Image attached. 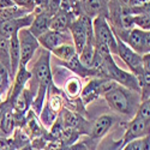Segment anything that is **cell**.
<instances>
[{
	"instance_id": "cell-1",
	"label": "cell",
	"mask_w": 150,
	"mask_h": 150,
	"mask_svg": "<svg viewBox=\"0 0 150 150\" xmlns=\"http://www.w3.org/2000/svg\"><path fill=\"white\" fill-rule=\"evenodd\" d=\"M138 94L131 91L124 86L117 84L113 89L107 91L103 96L107 103L118 113L124 115H134L138 108Z\"/></svg>"
},
{
	"instance_id": "cell-2",
	"label": "cell",
	"mask_w": 150,
	"mask_h": 150,
	"mask_svg": "<svg viewBox=\"0 0 150 150\" xmlns=\"http://www.w3.org/2000/svg\"><path fill=\"white\" fill-rule=\"evenodd\" d=\"M105 71H106V77L108 79L114 81L117 84L124 86V88H126L131 91H136V93L141 91L139 82L137 79V77L132 72H127L120 69L115 64L113 55L105 59Z\"/></svg>"
},
{
	"instance_id": "cell-3",
	"label": "cell",
	"mask_w": 150,
	"mask_h": 150,
	"mask_svg": "<svg viewBox=\"0 0 150 150\" xmlns=\"http://www.w3.org/2000/svg\"><path fill=\"white\" fill-rule=\"evenodd\" d=\"M115 37L126 43L133 52L139 55L149 54L150 52V33L146 30H142L138 28H132L131 30L124 31L119 30V33L113 31Z\"/></svg>"
},
{
	"instance_id": "cell-4",
	"label": "cell",
	"mask_w": 150,
	"mask_h": 150,
	"mask_svg": "<svg viewBox=\"0 0 150 150\" xmlns=\"http://www.w3.org/2000/svg\"><path fill=\"white\" fill-rule=\"evenodd\" d=\"M93 34L95 42L105 45L109 49L112 55L117 54V37L106 17L98 16L93 19Z\"/></svg>"
},
{
	"instance_id": "cell-5",
	"label": "cell",
	"mask_w": 150,
	"mask_h": 150,
	"mask_svg": "<svg viewBox=\"0 0 150 150\" xmlns=\"http://www.w3.org/2000/svg\"><path fill=\"white\" fill-rule=\"evenodd\" d=\"M117 54L122 59L125 64L129 66L130 71L137 77V79L141 76H143L144 73H149V72H144V70H143L142 55L133 52L126 43H124L118 37H117Z\"/></svg>"
},
{
	"instance_id": "cell-6",
	"label": "cell",
	"mask_w": 150,
	"mask_h": 150,
	"mask_svg": "<svg viewBox=\"0 0 150 150\" xmlns=\"http://www.w3.org/2000/svg\"><path fill=\"white\" fill-rule=\"evenodd\" d=\"M31 76L36 79L39 85H46L49 86L53 84V77H52V70H51V52L43 49L41 52V55L39 57L37 61L33 67Z\"/></svg>"
},
{
	"instance_id": "cell-7",
	"label": "cell",
	"mask_w": 150,
	"mask_h": 150,
	"mask_svg": "<svg viewBox=\"0 0 150 150\" xmlns=\"http://www.w3.org/2000/svg\"><path fill=\"white\" fill-rule=\"evenodd\" d=\"M149 120L150 119H145L138 114H134L132 120L127 125V129L124 133V137L120 139L121 141L120 149L131 141L141 139V138H144V137L149 136V126H150Z\"/></svg>"
},
{
	"instance_id": "cell-8",
	"label": "cell",
	"mask_w": 150,
	"mask_h": 150,
	"mask_svg": "<svg viewBox=\"0 0 150 150\" xmlns=\"http://www.w3.org/2000/svg\"><path fill=\"white\" fill-rule=\"evenodd\" d=\"M18 42H19V49H21V64L28 66V62L34 57L35 52L37 51L40 43L36 37L30 33L29 28H24L17 33Z\"/></svg>"
},
{
	"instance_id": "cell-9",
	"label": "cell",
	"mask_w": 150,
	"mask_h": 150,
	"mask_svg": "<svg viewBox=\"0 0 150 150\" xmlns=\"http://www.w3.org/2000/svg\"><path fill=\"white\" fill-rule=\"evenodd\" d=\"M35 13L30 12V13L19 17V18H12L7 21H3L0 23V35H3L6 39H10L12 35L17 34L19 30L24 28H29L34 21Z\"/></svg>"
},
{
	"instance_id": "cell-10",
	"label": "cell",
	"mask_w": 150,
	"mask_h": 150,
	"mask_svg": "<svg viewBox=\"0 0 150 150\" xmlns=\"http://www.w3.org/2000/svg\"><path fill=\"white\" fill-rule=\"evenodd\" d=\"M69 34H70V31L60 33V31H54V30L49 29L43 35H41L39 39H37V41H39L40 45H42L45 47V49L51 52L60 45L72 43V37Z\"/></svg>"
},
{
	"instance_id": "cell-11",
	"label": "cell",
	"mask_w": 150,
	"mask_h": 150,
	"mask_svg": "<svg viewBox=\"0 0 150 150\" xmlns=\"http://www.w3.org/2000/svg\"><path fill=\"white\" fill-rule=\"evenodd\" d=\"M115 121H117V118L113 114H103L101 117H98L90 129V133H89L90 139L98 143L112 129Z\"/></svg>"
},
{
	"instance_id": "cell-12",
	"label": "cell",
	"mask_w": 150,
	"mask_h": 150,
	"mask_svg": "<svg viewBox=\"0 0 150 150\" xmlns=\"http://www.w3.org/2000/svg\"><path fill=\"white\" fill-rule=\"evenodd\" d=\"M1 107V113H0V132L1 137H11L16 129L15 122V112L12 109V106L6 101V103Z\"/></svg>"
},
{
	"instance_id": "cell-13",
	"label": "cell",
	"mask_w": 150,
	"mask_h": 150,
	"mask_svg": "<svg viewBox=\"0 0 150 150\" xmlns=\"http://www.w3.org/2000/svg\"><path fill=\"white\" fill-rule=\"evenodd\" d=\"M109 3L110 0H83V10L85 16L89 18L103 16L107 18L109 15Z\"/></svg>"
},
{
	"instance_id": "cell-14",
	"label": "cell",
	"mask_w": 150,
	"mask_h": 150,
	"mask_svg": "<svg viewBox=\"0 0 150 150\" xmlns=\"http://www.w3.org/2000/svg\"><path fill=\"white\" fill-rule=\"evenodd\" d=\"M15 81H13V88H12V91L8 95V101L11 102L19 93H22L24 89H25V85L27 83L33 78L31 76V72L28 70V66H24V65H19L16 74H15Z\"/></svg>"
},
{
	"instance_id": "cell-15",
	"label": "cell",
	"mask_w": 150,
	"mask_h": 150,
	"mask_svg": "<svg viewBox=\"0 0 150 150\" xmlns=\"http://www.w3.org/2000/svg\"><path fill=\"white\" fill-rule=\"evenodd\" d=\"M74 21L73 13L64 10H59L57 13L51 18L49 22V29L54 31H60L65 33L69 31V27L71 25V23Z\"/></svg>"
},
{
	"instance_id": "cell-16",
	"label": "cell",
	"mask_w": 150,
	"mask_h": 150,
	"mask_svg": "<svg viewBox=\"0 0 150 150\" xmlns=\"http://www.w3.org/2000/svg\"><path fill=\"white\" fill-rule=\"evenodd\" d=\"M103 78H94L86 83L81 91L79 98L83 105H88L101 95V83Z\"/></svg>"
},
{
	"instance_id": "cell-17",
	"label": "cell",
	"mask_w": 150,
	"mask_h": 150,
	"mask_svg": "<svg viewBox=\"0 0 150 150\" xmlns=\"http://www.w3.org/2000/svg\"><path fill=\"white\" fill-rule=\"evenodd\" d=\"M35 97V94H33L30 90L24 89L22 93H19L11 102H8L12 106L15 113L19 114H27V112L30 109L31 102Z\"/></svg>"
},
{
	"instance_id": "cell-18",
	"label": "cell",
	"mask_w": 150,
	"mask_h": 150,
	"mask_svg": "<svg viewBox=\"0 0 150 150\" xmlns=\"http://www.w3.org/2000/svg\"><path fill=\"white\" fill-rule=\"evenodd\" d=\"M8 55H10V76L13 78L21 64V49L17 34L8 39Z\"/></svg>"
},
{
	"instance_id": "cell-19",
	"label": "cell",
	"mask_w": 150,
	"mask_h": 150,
	"mask_svg": "<svg viewBox=\"0 0 150 150\" xmlns=\"http://www.w3.org/2000/svg\"><path fill=\"white\" fill-rule=\"evenodd\" d=\"M51 18H52V16L49 15L47 11H41L37 15H35L31 25L29 27V30L36 39H39L41 35H43L46 31L49 30V22H51Z\"/></svg>"
},
{
	"instance_id": "cell-20",
	"label": "cell",
	"mask_w": 150,
	"mask_h": 150,
	"mask_svg": "<svg viewBox=\"0 0 150 150\" xmlns=\"http://www.w3.org/2000/svg\"><path fill=\"white\" fill-rule=\"evenodd\" d=\"M61 65L65 66L67 70L72 71L73 73H76L77 77L85 78V77H94V76H97V74H96L93 70L86 69L85 66L82 65V62H81L79 59H78V55H76V57L72 58V59L69 60V61H64Z\"/></svg>"
},
{
	"instance_id": "cell-21",
	"label": "cell",
	"mask_w": 150,
	"mask_h": 150,
	"mask_svg": "<svg viewBox=\"0 0 150 150\" xmlns=\"http://www.w3.org/2000/svg\"><path fill=\"white\" fill-rule=\"evenodd\" d=\"M82 89H83L82 81L77 76L69 77L64 82V93L70 98H77V97H79Z\"/></svg>"
},
{
	"instance_id": "cell-22",
	"label": "cell",
	"mask_w": 150,
	"mask_h": 150,
	"mask_svg": "<svg viewBox=\"0 0 150 150\" xmlns=\"http://www.w3.org/2000/svg\"><path fill=\"white\" fill-rule=\"evenodd\" d=\"M51 53H53L57 58H59L62 62L64 61H69L72 58H74L77 54L76 52V48H74L73 43H64V45H60L57 48H54L53 51H51Z\"/></svg>"
},
{
	"instance_id": "cell-23",
	"label": "cell",
	"mask_w": 150,
	"mask_h": 150,
	"mask_svg": "<svg viewBox=\"0 0 150 150\" xmlns=\"http://www.w3.org/2000/svg\"><path fill=\"white\" fill-rule=\"evenodd\" d=\"M11 138H12V141H13V144H15L17 150H21L22 148L29 145L30 142H31L28 133L22 127H16L13 133H12V136H11Z\"/></svg>"
},
{
	"instance_id": "cell-24",
	"label": "cell",
	"mask_w": 150,
	"mask_h": 150,
	"mask_svg": "<svg viewBox=\"0 0 150 150\" xmlns=\"http://www.w3.org/2000/svg\"><path fill=\"white\" fill-rule=\"evenodd\" d=\"M47 106L53 112H55L57 114H59V112L61 110V107H62V96L59 93L52 91V94L48 95Z\"/></svg>"
},
{
	"instance_id": "cell-25",
	"label": "cell",
	"mask_w": 150,
	"mask_h": 150,
	"mask_svg": "<svg viewBox=\"0 0 150 150\" xmlns=\"http://www.w3.org/2000/svg\"><path fill=\"white\" fill-rule=\"evenodd\" d=\"M133 27L138 28L142 30L149 31L150 29V18L149 13H143V15H136L133 16Z\"/></svg>"
},
{
	"instance_id": "cell-26",
	"label": "cell",
	"mask_w": 150,
	"mask_h": 150,
	"mask_svg": "<svg viewBox=\"0 0 150 150\" xmlns=\"http://www.w3.org/2000/svg\"><path fill=\"white\" fill-rule=\"evenodd\" d=\"M120 144H121V141L105 138L98 142L95 150H120Z\"/></svg>"
},
{
	"instance_id": "cell-27",
	"label": "cell",
	"mask_w": 150,
	"mask_h": 150,
	"mask_svg": "<svg viewBox=\"0 0 150 150\" xmlns=\"http://www.w3.org/2000/svg\"><path fill=\"white\" fill-rule=\"evenodd\" d=\"M146 137H148V136H146ZM146 137H144V138H141V139L131 141V142H129V143L125 144L120 150H143Z\"/></svg>"
},
{
	"instance_id": "cell-28",
	"label": "cell",
	"mask_w": 150,
	"mask_h": 150,
	"mask_svg": "<svg viewBox=\"0 0 150 150\" xmlns=\"http://www.w3.org/2000/svg\"><path fill=\"white\" fill-rule=\"evenodd\" d=\"M67 146L60 139H57V141H48L45 146V150H65Z\"/></svg>"
},
{
	"instance_id": "cell-29",
	"label": "cell",
	"mask_w": 150,
	"mask_h": 150,
	"mask_svg": "<svg viewBox=\"0 0 150 150\" xmlns=\"http://www.w3.org/2000/svg\"><path fill=\"white\" fill-rule=\"evenodd\" d=\"M150 0H129L127 6L130 8H142L145 6H149Z\"/></svg>"
},
{
	"instance_id": "cell-30",
	"label": "cell",
	"mask_w": 150,
	"mask_h": 150,
	"mask_svg": "<svg viewBox=\"0 0 150 150\" xmlns=\"http://www.w3.org/2000/svg\"><path fill=\"white\" fill-rule=\"evenodd\" d=\"M21 150H36V149H34V148H33V146H31V145L29 144V145H27V146H24V148H22Z\"/></svg>"
},
{
	"instance_id": "cell-31",
	"label": "cell",
	"mask_w": 150,
	"mask_h": 150,
	"mask_svg": "<svg viewBox=\"0 0 150 150\" xmlns=\"http://www.w3.org/2000/svg\"><path fill=\"white\" fill-rule=\"evenodd\" d=\"M5 91L1 89V88H0V105H1V101H3V94H4Z\"/></svg>"
},
{
	"instance_id": "cell-32",
	"label": "cell",
	"mask_w": 150,
	"mask_h": 150,
	"mask_svg": "<svg viewBox=\"0 0 150 150\" xmlns=\"http://www.w3.org/2000/svg\"><path fill=\"white\" fill-rule=\"evenodd\" d=\"M120 1H121L122 4H125V5H127V3H129V0H120Z\"/></svg>"
},
{
	"instance_id": "cell-33",
	"label": "cell",
	"mask_w": 150,
	"mask_h": 150,
	"mask_svg": "<svg viewBox=\"0 0 150 150\" xmlns=\"http://www.w3.org/2000/svg\"><path fill=\"white\" fill-rule=\"evenodd\" d=\"M0 136H1V132H0Z\"/></svg>"
}]
</instances>
